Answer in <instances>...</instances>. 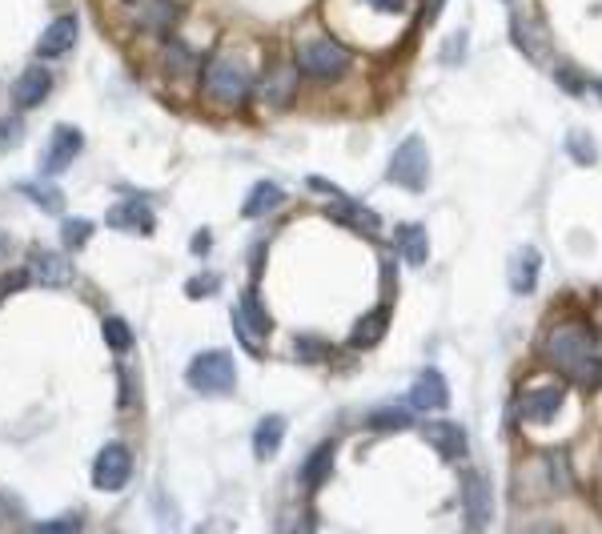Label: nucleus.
<instances>
[{
    "label": "nucleus",
    "mask_w": 602,
    "mask_h": 534,
    "mask_svg": "<svg viewBox=\"0 0 602 534\" xmlns=\"http://www.w3.org/2000/svg\"><path fill=\"white\" fill-rule=\"evenodd\" d=\"M546 362L558 366L566 378L598 386L602 382V338L586 322H562L546 334Z\"/></svg>",
    "instance_id": "f257e3e1"
},
{
    "label": "nucleus",
    "mask_w": 602,
    "mask_h": 534,
    "mask_svg": "<svg viewBox=\"0 0 602 534\" xmlns=\"http://www.w3.org/2000/svg\"><path fill=\"white\" fill-rule=\"evenodd\" d=\"M201 89H205V97H209L213 105L237 109V105H245V101L257 93V77H253L249 61L225 53V57H209V61H205V69H201Z\"/></svg>",
    "instance_id": "f03ea898"
},
{
    "label": "nucleus",
    "mask_w": 602,
    "mask_h": 534,
    "mask_svg": "<svg viewBox=\"0 0 602 534\" xmlns=\"http://www.w3.org/2000/svg\"><path fill=\"white\" fill-rule=\"evenodd\" d=\"M293 65H297L301 77H310V81H338L350 69V49L338 45L334 37H310V41L297 45Z\"/></svg>",
    "instance_id": "7ed1b4c3"
},
{
    "label": "nucleus",
    "mask_w": 602,
    "mask_h": 534,
    "mask_svg": "<svg viewBox=\"0 0 602 534\" xmlns=\"http://www.w3.org/2000/svg\"><path fill=\"white\" fill-rule=\"evenodd\" d=\"M185 382H189L197 394L225 398V394H233V386H237V366H233L229 350H205V354H197V358L185 366Z\"/></svg>",
    "instance_id": "20e7f679"
},
{
    "label": "nucleus",
    "mask_w": 602,
    "mask_h": 534,
    "mask_svg": "<svg viewBox=\"0 0 602 534\" xmlns=\"http://www.w3.org/2000/svg\"><path fill=\"white\" fill-rule=\"evenodd\" d=\"M390 181L410 189V193H422L430 185V149L426 141L414 133L406 137L398 149H394V161H390Z\"/></svg>",
    "instance_id": "39448f33"
},
{
    "label": "nucleus",
    "mask_w": 602,
    "mask_h": 534,
    "mask_svg": "<svg viewBox=\"0 0 602 534\" xmlns=\"http://www.w3.org/2000/svg\"><path fill=\"white\" fill-rule=\"evenodd\" d=\"M133 478V450L125 442H109L97 458H93V486L97 490H125Z\"/></svg>",
    "instance_id": "423d86ee"
},
{
    "label": "nucleus",
    "mask_w": 602,
    "mask_h": 534,
    "mask_svg": "<svg viewBox=\"0 0 602 534\" xmlns=\"http://www.w3.org/2000/svg\"><path fill=\"white\" fill-rule=\"evenodd\" d=\"M81 149H85L81 129H73V125H57V129H53V137H49V149H45V157H41V173H45V177L65 173V169L81 157Z\"/></svg>",
    "instance_id": "0eeeda50"
},
{
    "label": "nucleus",
    "mask_w": 602,
    "mask_h": 534,
    "mask_svg": "<svg viewBox=\"0 0 602 534\" xmlns=\"http://www.w3.org/2000/svg\"><path fill=\"white\" fill-rule=\"evenodd\" d=\"M181 17V5L177 0H129V21L141 29V33H157L165 37Z\"/></svg>",
    "instance_id": "6e6552de"
},
{
    "label": "nucleus",
    "mask_w": 602,
    "mask_h": 534,
    "mask_svg": "<svg viewBox=\"0 0 602 534\" xmlns=\"http://www.w3.org/2000/svg\"><path fill=\"white\" fill-rule=\"evenodd\" d=\"M406 406H410L414 414L446 410V406H450V386H446L442 370H422V374L414 378V386H410V398H406Z\"/></svg>",
    "instance_id": "1a4fd4ad"
},
{
    "label": "nucleus",
    "mask_w": 602,
    "mask_h": 534,
    "mask_svg": "<svg viewBox=\"0 0 602 534\" xmlns=\"http://www.w3.org/2000/svg\"><path fill=\"white\" fill-rule=\"evenodd\" d=\"M514 406H518V418H522V422L546 426V422L562 410V390H558V386H538V390H526Z\"/></svg>",
    "instance_id": "9d476101"
},
{
    "label": "nucleus",
    "mask_w": 602,
    "mask_h": 534,
    "mask_svg": "<svg viewBox=\"0 0 602 534\" xmlns=\"http://www.w3.org/2000/svg\"><path fill=\"white\" fill-rule=\"evenodd\" d=\"M462 498H466V522L474 530H482L490 522V482L482 470H466L462 474Z\"/></svg>",
    "instance_id": "9b49d317"
},
{
    "label": "nucleus",
    "mask_w": 602,
    "mask_h": 534,
    "mask_svg": "<svg viewBox=\"0 0 602 534\" xmlns=\"http://www.w3.org/2000/svg\"><path fill=\"white\" fill-rule=\"evenodd\" d=\"M77 37H81V25H77V17H57L45 33H41V41H37V57L41 61H53V57H65L73 45H77Z\"/></svg>",
    "instance_id": "f8f14e48"
},
{
    "label": "nucleus",
    "mask_w": 602,
    "mask_h": 534,
    "mask_svg": "<svg viewBox=\"0 0 602 534\" xmlns=\"http://www.w3.org/2000/svg\"><path fill=\"white\" fill-rule=\"evenodd\" d=\"M49 93H53V73L41 69V65H33V69H25V73L17 77V85H13V105H17V109H37Z\"/></svg>",
    "instance_id": "ddd939ff"
},
{
    "label": "nucleus",
    "mask_w": 602,
    "mask_h": 534,
    "mask_svg": "<svg viewBox=\"0 0 602 534\" xmlns=\"http://www.w3.org/2000/svg\"><path fill=\"white\" fill-rule=\"evenodd\" d=\"M394 249H398V257L406 261V265H426V257H430V237H426V225H418V221H402L398 229H394Z\"/></svg>",
    "instance_id": "4468645a"
},
{
    "label": "nucleus",
    "mask_w": 602,
    "mask_h": 534,
    "mask_svg": "<svg viewBox=\"0 0 602 534\" xmlns=\"http://www.w3.org/2000/svg\"><path fill=\"white\" fill-rule=\"evenodd\" d=\"M257 89H261L265 105H273V109L289 105L293 93H297V65H273L265 73V81H257Z\"/></svg>",
    "instance_id": "2eb2a0df"
},
{
    "label": "nucleus",
    "mask_w": 602,
    "mask_h": 534,
    "mask_svg": "<svg viewBox=\"0 0 602 534\" xmlns=\"http://www.w3.org/2000/svg\"><path fill=\"white\" fill-rule=\"evenodd\" d=\"M161 69H165L173 81H185V77H193V73L205 69V65H201V57H197L193 45H185V41H165V45H161Z\"/></svg>",
    "instance_id": "dca6fc26"
},
{
    "label": "nucleus",
    "mask_w": 602,
    "mask_h": 534,
    "mask_svg": "<svg viewBox=\"0 0 602 534\" xmlns=\"http://www.w3.org/2000/svg\"><path fill=\"white\" fill-rule=\"evenodd\" d=\"M386 330H390V306H378V310H370V314H362V318L354 322L350 346H354V350H374V346L386 338Z\"/></svg>",
    "instance_id": "f3484780"
},
{
    "label": "nucleus",
    "mask_w": 602,
    "mask_h": 534,
    "mask_svg": "<svg viewBox=\"0 0 602 534\" xmlns=\"http://www.w3.org/2000/svg\"><path fill=\"white\" fill-rule=\"evenodd\" d=\"M334 458H338V446H334V442H322V446L306 458V466H301V486H306V490H318V486L334 474Z\"/></svg>",
    "instance_id": "a211bd4d"
},
{
    "label": "nucleus",
    "mask_w": 602,
    "mask_h": 534,
    "mask_svg": "<svg viewBox=\"0 0 602 534\" xmlns=\"http://www.w3.org/2000/svg\"><path fill=\"white\" fill-rule=\"evenodd\" d=\"M334 221H342V225H354V229H362V233H374L378 229V213L374 209H366V205H358V201H350L346 193H338V201L326 209Z\"/></svg>",
    "instance_id": "6ab92c4d"
},
{
    "label": "nucleus",
    "mask_w": 602,
    "mask_h": 534,
    "mask_svg": "<svg viewBox=\"0 0 602 534\" xmlns=\"http://www.w3.org/2000/svg\"><path fill=\"white\" fill-rule=\"evenodd\" d=\"M426 438H430V446H434L442 458H462V454H466V434H462V426L430 422V426H426Z\"/></svg>",
    "instance_id": "aec40b11"
},
{
    "label": "nucleus",
    "mask_w": 602,
    "mask_h": 534,
    "mask_svg": "<svg viewBox=\"0 0 602 534\" xmlns=\"http://www.w3.org/2000/svg\"><path fill=\"white\" fill-rule=\"evenodd\" d=\"M285 201V189L277 185V181H257L253 189H249V197H245V205H241V213L245 217H265L269 209H277Z\"/></svg>",
    "instance_id": "412c9836"
},
{
    "label": "nucleus",
    "mask_w": 602,
    "mask_h": 534,
    "mask_svg": "<svg viewBox=\"0 0 602 534\" xmlns=\"http://www.w3.org/2000/svg\"><path fill=\"white\" fill-rule=\"evenodd\" d=\"M281 438H285V418H281V414H265V418L257 422V430H253V450H257V458H273L277 446H281Z\"/></svg>",
    "instance_id": "4be33fe9"
},
{
    "label": "nucleus",
    "mask_w": 602,
    "mask_h": 534,
    "mask_svg": "<svg viewBox=\"0 0 602 534\" xmlns=\"http://www.w3.org/2000/svg\"><path fill=\"white\" fill-rule=\"evenodd\" d=\"M538 270H542V253L534 245L518 249V257H514V282H510L514 294H530L534 282H538Z\"/></svg>",
    "instance_id": "5701e85b"
},
{
    "label": "nucleus",
    "mask_w": 602,
    "mask_h": 534,
    "mask_svg": "<svg viewBox=\"0 0 602 534\" xmlns=\"http://www.w3.org/2000/svg\"><path fill=\"white\" fill-rule=\"evenodd\" d=\"M241 318H249V334H253V338H269V334H273V318L265 314L257 286H249V290L241 294Z\"/></svg>",
    "instance_id": "b1692460"
},
{
    "label": "nucleus",
    "mask_w": 602,
    "mask_h": 534,
    "mask_svg": "<svg viewBox=\"0 0 602 534\" xmlns=\"http://www.w3.org/2000/svg\"><path fill=\"white\" fill-rule=\"evenodd\" d=\"M109 225L113 229H137V233H153V213L141 205V201H129V205H117L109 213Z\"/></svg>",
    "instance_id": "393cba45"
},
{
    "label": "nucleus",
    "mask_w": 602,
    "mask_h": 534,
    "mask_svg": "<svg viewBox=\"0 0 602 534\" xmlns=\"http://www.w3.org/2000/svg\"><path fill=\"white\" fill-rule=\"evenodd\" d=\"M33 278L45 286H69V261L57 253H33Z\"/></svg>",
    "instance_id": "a878e982"
},
{
    "label": "nucleus",
    "mask_w": 602,
    "mask_h": 534,
    "mask_svg": "<svg viewBox=\"0 0 602 534\" xmlns=\"http://www.w3.org/2000/svg\"><path fill=\"white\" fill-rule=\"evenodd\" d=\"M17 189H21L25 197H33L45 213H65V193H61L53 181H21Z\"/></svg>",
    "instance_id": "bb28decb"
},
{
    "label": "nucleus",
    "mask_w": 602,
    "mask_h": 534,
    "mask_svg": "<svg viewBox=\"0 0 602 534\" xmlns=\"http://www.w3.org/2000/svg\"><path fill=\"white\" fill-rule=\"evenodd\" d=\"M370 430H410L414 426V410L410 406H382L366 418Z\"/></svg>",
    "instance_id": "cd10ccee"
},
{
    "label": "nucleus",
    "mask_w": 602,
    "mask_h": 534,
    "mask_svg": "<svg viewBox=\"0 0 602 534\" xmlns=\"http://www.w3.org/2000/svg\"><path fill=\"white\" fill-rule=\"evenodd\" d=\"M101 334H105V346L113 354H129L133 350V326L125 318H105L101 322Z\"/></svg>",
    "instance_id": "c85d7f7f"
},
{
    "label": "nucleus",
    "mask_w": 602,
    "mask_h": 534,
    "mask_svg": "<svg viewBox=\"0 0 602 534\" xmlns=\"http://www.w3.org/2000/svg\"><path fill=\"white\" fill-rule=\"evenodd\" d=\"M61 237H65V249H69V253H77V249H85V245H89L93 225H89V221H77V217H65V221H61Z\"/></svg>",
    "instance_id": "c756f323"
},
{
    "label": "nucleus",
    "mask_w": 602,
    "mask_h": 534,
    "mask_svg": "<svg viewBox=\"0 0 602 534\" xmlns=\"http://www.w3.org/2000/svg\"><path fill=\"white\" fill-rule=\"evenodd\" d=\"M566 153H570L578 165H594V161H598V153H594V137H590V133H582V129H574V133L566 137Z\"/></svg>",
    "instance_id": "7c9ffc66"
},
{
    "label": "nucleus",
    "mask_w": 602,
    "mask_h": 534,
    "mask_svg": "<svg viewBox=\"0 0 602 534\" xmlns=\"http://www.w3.org/2000/svg\"><path fill=\"white\" fill-rule=\"evenodd\" d=\"M33 282V270H9L5 278H0V302H5L9 294H17V290H25Z\"/></svg>",
    "instance_id": "2f4dec72"
},
{
    "label": "nucleus",
    "mask_w": 602,
    "mask_h": 534,
    "mask_svg": "<svg viewBox=\"0 0 602 534\" xmlns=\"http://www.w3.org/2000/svg\"><path fill=\"white\" fill-rule=\"evenodd\" d=\"M297 358H301V362H318V358H326V342L301 334V338H297Z\"/></svg>",
    "instance_id": "473e14b6"
},
{
    "label": "nucleus",
    "mask_w": 602,
    "mask_h": 534,
    "mask_svg": "<svg viewBox=\"0 0 602 534\" xmlns=\"http://www.w3.org/2000/svg\"><path fill=\"white\" fill-rule=\"evenodd\" d=\"M213 290H221V278H217V274H197V278L185 286L189 298H205V294H213Z\"/></svg>",
    "instance_id": "72a5a7b5"
},
{
    "label": "nucleus",
    "mask_w": 602,
    "mask_h": 534,
    "mask_svg": "<svg viewBox=\"0 0 602 534\" xmlns=\"http://www.w3.org/2000/svg\"><path fill=\"white\" fill-rule=\"evenodd\" d=\"M21 117H5V121H0V153H9L13 149V141L21 137Z\"/></svg>",
    "instance_id": "f704fd0d"
},
{
    "label": "nucleus",
    "mask_w": 602,
    "mask_h": 534,
    "mask_svg": "<svg viewBox=\"0 0 602 534\" xmlns=\"http://www.w3.org/2000/svg\"><path fill=\"white\" fill-rule=\"evenodd\" d=\"M37 530H45V534H53V530H81V518H57V522H41Z\"/></svg>",
    "instance_id": "c9c22d12"
},
{
    "label": "nucleus",
    "mask_w": 602,
    "mask_h": 534,
    "mask_svg": "<svg viewBox=\"0 0 602 534\" xmlns=\"http://www.w3.org/2000/svg\"><path fill=\"white\" fill-rule=\"evenodd\" d=\"M370 9H378V13H402L406 9V0H366Z\"/></svg>",
    "instance_id": "e433bc0d"
},
{
    "label": "nucleus",
    "mask_w": 602,
    "mask_h": 534,
    "mask_svg": "<svg viewBox=\"0 0 602 534\" xmlns=\"http://www.w3.org/2000/svg\"><path fill=\"white\" fill-rule=\"evenodd\" d=\"M558 81H562V89H566V93H582L578 77H570V73H558Z\"/></svg>",
    "instance_id": "4c0bfd02"
},
{
    "label": "nucleus",
    "mask_w": 602,
    "mask_h": 534,
    "mask_svg": "<svg viewBox=\"0 0 602 534\" xmlns=\"http://www.w3.org/2000/svg\"><path fill=\"white\" fill-rule=\"evenodd\" d=\"M193 253H209V233H205V229L193 237Z\"/></svg>",
    "instance_id": "58836bf2"
},
{
    "label": "nucleus",
    "mask_w": 602,
    "mask_h": 534,
    "mask_svg": "<svg viewBox=\"0 0 602 534\" xmlns=\"http://www.w3.org/2000/svg\"><path fill=\"white\" fill-rule=\"evenodd\" d=\"M594 93H598V97H602V81H598V85H594Z\"/></svg>",
    "instance_id": "ea45409f"
}]
</instances>
